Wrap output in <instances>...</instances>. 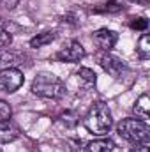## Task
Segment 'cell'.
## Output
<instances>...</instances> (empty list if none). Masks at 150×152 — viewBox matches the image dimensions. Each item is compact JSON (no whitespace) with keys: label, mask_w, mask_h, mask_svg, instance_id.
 Listing matches in <instances>:
<instances>
[{"label":"cell","mask_w":150,"mask_h":152,"mask_svg":"<svg viewBox=\"0 0 150 152\" xmlns=\"http://www.w3.org/2000/svg\"><path fill=\"white\" fill-rule=\"evenodd\" d=\"M136 53H138V57L143 58V60H147L150 57V37H149V34H143V36L140 37L138 44H136Z\"/></svg>","instance_id":"14"},{"label":"cell","mask_w":150,"mask_h":152,"mask_svg":"<svg viewBox=\"0 0 150 152\" xmlns=\"http://www.w3.org/2000/svg\"><path fill=\"white\" fill-rule=\"evenodd\" d=\"M76 76H78V80H79L87 88H94L95 83H97V75H95L92 69H88V67H81V69L76 73Z\"/></svg>","instance_id":"11"},{"label":"cell","mask_w":150,"mask_h":152,"mask_svg":"<svg viewBox=\"0 0 150 152\" xmlns=\"http://www.w3.org/2000/svg\"><path fill=\"white\" fill-rule=\"evenodd\" d=\"M11 42H12V36H11V32L5 28V23L0 20V50H5Z\"/></svg>","instance_id":"16"},{"label":"cell","mask_w":150,"mask_h":152,"mask_svg":"<svg viewBox=\"0 0 150 152\" xmlns=\"http://www.w3.org/2000/svg\"><path fill=\"white\" fill-rule=\"evenodd\" d=\"M133 112L136 113V117H140L141 120H147L149 118V113H150V99L147 94H141L138 99H136V103H134V106H133Z\"/></svg>","instance_id":"9"},{"label":"cell","mask_w":150,"mask_h":152,"mask_svg":"<svg viewBox=\"0 0 150 152\" xmlns=\"http://www.w3.org/2000/svg\"><path fill=\"white\" fill-rule=\"evenodd\" d=\"M129 2H136V4H141V5H147L149 0H129Z\"/></svg>","instance_id":"21"},{"label":"cell","mask_w":150,"mask_h":152,"mask_svg":"<svg viewBox=\"0 0 150 152\" xmlns=\"http://www.w3.org/2000/svg\"><path fill=\"white\" fill-rule=\"evenodd\" d=\"M25 83V76L18 67H7L0 71V90L5 94H12L20 90Z\"/></svg>","instance_id":"5"},{"label":"cell","mask_w":150,"mask_h":152,"mask_svg":"<svg viewBox=\"0 0 150 152\" xmlns=\"http://www.w3.org/2000/svg\"><path fill=\"white\" fill-rule=\"evenodd\" d=\"M83 124H85L87 131L92 133L94 136H106L113 127V117L108 104H104L101 101L94 103L85 115Z\"/></svg>","instance_id":"1"},{"label":"cell","mask_w":150,"mask_h":152,"mask_svg":"<svg viewBox=\"0 0 150 152\" xmlns=\"http://www.w3.org/2000/svg\"><path fill=\"white\" fill-rule=\"evenodd\" d=\"M11 115H12V108L7 101L0 99V122L4 120H11Z\"/></svg>","instance_id":"17"},{"label":"cell","mask_w":150,"mask_h":152,"mask_svg":"<svg viewBox=\"0 0 150 152\" xmlns=\"http://www.w3.org/2000/svg\"><path fill=\"white\" fill-rule=\"evenodd\" d=\"M117 133L129 143H149L150 127L147 120L141 118H124L117 126Z\"/></svg>","instance_id":"3"},{"label":"cell","mask_w":150,"mask_h":152,"mask_svg":"<svg viewBox=\"0 0 150 152\" xmlns=\"http://www.w3.org/2000/svg\"><path fill=\"white\" fill-rule=\"evenodd\" d=\"M16 4H18V0H0V5L5 9H14Z\"/></svg>","instance_id":"20"},{"label":"cell","mask_w":150,"mask_h":152,"mask_svg":"<svg viewBox=\"0 0 150 152\" xmlns=\"http://www.w3.org/2000/svg\"><path fill=\"white\" fill-rule=\"evenodd\" d=\"M30 90H32L36 96H39V97L58 101V99H62V97L66 96V90H67V88H66V83H64L58 76H55L53 73L42 71V73H39V75L34 78Z\"/></svg>","instance_id":"2"},{"label":"cell","mask_w":150,"mask_h":152,"mask_svg":"<svg viewBox=\"0 0 150 152\" xmlns=\"http://www.w3.org/2000/svg\"><path fill=\"white\" fill-rule=\"evenodd\" d=\"M20 64V57L16 53H11L9 50H0V71L7 67H16Z\"/></svg>","instance_id":"13"},{"label":"cell","mask_w":150,"mask_h":152,"mask_svg":"<svg viewBox=\"0 0 150 152\" xmlns=\"http://www.w3.org/2000/svg\"><path fill=\"white\" fill-rule=\"evenodd\" d=\"M113 151V142L106 138H97L87 145V152H111Z\"/></svg>","instance_id":"12"},{"label":"cell","mask_w":150,"mask_h":152,"mask_svg":"<svg viewBox=\"0 0 150 152\" xmlns=\"http://www.w3.org/2000/svg\"><path fill=\"white\" fill-rule=\"evenodd\" d=\"M117 41H118L117 32H113L110 28H99V30L94 32V42H95V46H97L99 50H103V51L113 50L115 44H117Z\"/></svg>","instance_id":"7"},{"label":"cell","mask_w":150,"mask_h":152,"mask_svg":"<svg viewBox=\"0 0 150 152\" xmlns=\"http://www.w3.org/2000/svg\"><path fill=\"white\" fill-rule=\"evenodd\" d=\"M99 64H101V67H103L110 76H113V78H118V76L127 69L125 62H124L120 57L110 53V51H104V53L99 57Z\"/></svg>","instance_id":"6"},{"label":"cell","mask_w":150,"mask_h":152,"mask_svg":"<svg viewBox=\"0 0 150 152\" xmlns=\"http://www.w3.org/2000/svg\"><path fill=\"white\" fill-rule=\"evenodd\" d=\"M55 39H57V32H55V30L41 32L36 37L30 39V48H42V46H48V44H51Z\"/></svg>","instance_id":"10"},{"label":"cell","mask_w":150,"mask_h":152,"mask_svg":"<svg viewBox=\"0 0 150 152\" xmlns=\"http://www.w3.org/2000/svg\"><path fill=\"white\" fill-rule=\"evenodd\" d=\"M85 48L81 46V42H78L74 39H69L66 41L60 50L55 53V58L58 62H67V64H74V62H79L81 58H85Z\"/></svg>","instance_id":"4"},{"label":"cell","mask_w":150,"mask_h":152,"mask_svg":"<svg viewBox=\"0 0 150 152\" xmlns=\"http://www.w3.org/2000/svg\"><path fill=\"white\" fill-rule=\"evenodd\" d=\"M147 27H149V21L145 20V18H133V21H131V28H134V30H147Z\"/></svg>","instance_id":"18"},{"label":"cell","mask_w":150,"mask_h":152,"mask_svg":"<svg viewBox=\"0 0 150 152\" xmlns=\"http://www.w3.org/2000/svg\"><path fill=\"white\" fill-rule=\"evenodd\" d=\"M131 152H149V143H134Z\"/></svg>","instance_id":"19"},{"label":"cell","mask_w":150,"mask_h":152,"mask_svg":"<svg viewBox=\"0 0 150 152\" xmlns=\"http://www.w3.org/2000/svg\"><path fill=\"white\" fill-rule=\"evenodd\" d=\"M122 9H124L122 4H118V2H115V0H108V2H104L101 7H97L95 12H120Z\"/></svg>","instance_id":"15"},{"label":"cell","mask_w":150,"mask_h":152,"mask_svg":"<svg viewBox=\"0 0 150 152\" xmlns=\"http://www.w3.org/2000/svg\"><path fill=\"white\" fill-rule=\"evenodd\" d=\"M18 138H20V127L14 122H11V120L0 122V145L11 143Z\"/></svg>","instance_id":"8"}]
</instances>
